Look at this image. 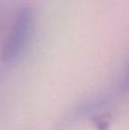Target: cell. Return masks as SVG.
<instances>
[{
  "instance_id": "1",
  "label": "cell",
  "mask_w": 129,
  "mask_h": 130,
  "mask_svg": "<svg viewBox=\"0 0 129 130\" xmlns=\"http://www.w3.org/2000/svg\"><path fill=\"white\" fill-rule=\"evenodd\" d=\"M36 16L30 7H23L17 11L5 39L1 50V61L13 63L25 53L34 32Z\"/></svg>"
},
{
  "instance_id": "2",
  "label": "cell",
  "mask_w": 129,
  "mask_h": 130,
  "mask_svg": "<svg viewBox=\"0 0 129 130\" xmlns=\"http://www.w3.org/2000/svg\"><path fill=\"white\" fill-rule=\"evenodd\" d=\"M112 101V96L109 94L97 95V96L90 97L88 99H85L84 102L79 103L77 106L70 110L56 126L57 130H68L72 127H75L81 121L88 119L90 115L97 113L102 108L106 107Z\"/></svg>"
},
{
  "instance_id": "3",
  "label": "cell",
  "mask_w": 129,
  "mask_h": 130,
  "mask_svg": "<svg viewBox=\"0 0 129 130\" xmlns=\"http://www.w3.org/2000/svg\"><path fill=\"white\" fill-rule=\"evenodd\" d=\"M120 89L122 91H128L129 90V62L127 64L125 72H123L122 79H121V83H120Z\"/></svg>"
}]
</instances>
